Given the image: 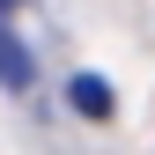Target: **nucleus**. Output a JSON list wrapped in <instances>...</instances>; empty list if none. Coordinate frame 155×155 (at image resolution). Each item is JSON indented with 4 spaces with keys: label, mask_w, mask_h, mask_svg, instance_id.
<instances>
[{
    "label": "nucleus",
    "mask_w": 155,
    "mask_h": 155,
    "mask_svg": "<svg viewBox=\"0 0 155 155\" xmlns=\"http://www.w3.org/2000/svg\"><path fill=\"white\" fill-rule=\"evenodd\" d=\"M0 81H8V89H30V81H37V67H30V52L15 45V30H8V22H0Z\"/></svg>",
    "instance_id": "1"
},
{
    "label": "nucleus",
    "mask_w": 155,
    "mask_h": 155,
    "mask_svg": "<svg viewBox=\"0 0 155 155\" xmlns=\"http://www.w3.org/2000/svg\"><path fill=\"white\" fill-rule=\"evenodd\" d=\"M74 111H81V118H111V89L96 81V74H74Z\"/></svg>",
    "instance_id": "2"
},
{
    "label": "nucleus",
    "mask_w": 155,
    "mask_h": 155,
    "mask_svg": "<svg viewBox=\"0 0 155 155\" xmlns=\"http://www.w3.org/2000/svg\"><path fill=\"white\" fill-rule=\"evenodd\" d=\"M0 8H22V0H0Z\"/></svg>",
    "instance_id": "3"
}]
</instances>
